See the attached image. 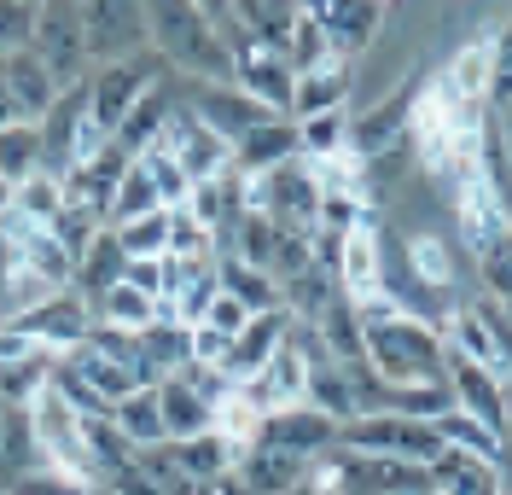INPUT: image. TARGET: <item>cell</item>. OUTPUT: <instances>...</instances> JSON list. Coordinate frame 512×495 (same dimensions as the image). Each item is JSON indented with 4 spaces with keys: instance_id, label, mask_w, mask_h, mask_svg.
Here are the masks:
<instances>
[{
    "instance_id": "obj_24",
    "label": "cell",
    "mask_w": 512,
    "mask_h": 495,
    "mask_svg": "<svg viewBox=\"0 0 512 495\" xmlns=\"http://www.w3.org/2000/svg\"><path fill=\"white\" fill-rule=\"evenodd\" d=\"M338 286H332V274H320L315 263L303 268V274H291V280H280V309H286L291 321H303V327H320V315L338 303Z\"/></svg>"
},
{
    "instance_id": "obj_18",
    "label": "cell",
    "mask_w": 512,
    "mask_h": 495,
    "mask_svg": "<svg viewBox=\"0 0 512 495\" xmlns=\"http://www.w3.org/2000/svg\"><path fill=\"white\" fill-rule=\"evenodd\" d=\"M326 111H350V70H309L291 82V111L286 123H309V117H326Z\"/></svg>"
},
{
    "instance_id": "obj_12",
    "label": "cell",
    "mask_w": 512,
    "mask_h": 495,
    "mask_svg": "<svg viewBox=\"0 0 512 495\" xmlns=\"http://www.w3.org/2000/svg\"><path fill=\"white\" fill-rule=\"evenodd\" d=\"M0 88L12 99V111L24 117V123H41L47 111H53V99H59V82H53V70L35 59L30 47H18V53H6V70H0Z\"/></svg>"
},
{
    "instance_id": "obj_46",
    "label": "cell",
    "mask_w": 512,
    "mask_h": 495,
    "mask_svg": "<svg viewBox=\"0 0 512 495\" xmlns=\"http://www.w3.org/2000/svg\"><path fill=\"white\" fill-rule=\"evenodd\" d=\"M30 30H35V6H12V0H0V59L18 53V47H30Z\"/></svg>"
},
{
    "instance_id": "obj_20",
    "label": "cell",
    "mask_w": 512,
    "mask_h": 495,
    "mask_svg": "<svg viewBox=\"0 0 512 495\" xmlns=\"http://www.w3.org/2000/svg\"><path fill=\"white\" fill-rule=\"evenodd\" d=\"M338 274H344V297L350 303H367V297L384 292V245L373 228H355L350 239H344V263H338Z\"/></svg>"
},
{
    "instance_id": "obj_26",
    "label": "cell",
    "mask_w": 512,
    "mask_h": 495,
    "mask_svg": "<svg viewBox=\"0 0 512 495\" xmlns=\"http://www.w3.org/2000/svg\"><path fill=\"white\" fill-rule=\"evenodd\" d=\"M216 274H222V292L233 297L245 315H274V309H280V286H274V274L245 268V263H233V257H216Z\"/></svg>"
},
{
    "instance_id": "obj_19",
    "label": "cell",
    "mask_w": 512,
    "mask_h": 495,
    "mask_svg": "<svg viewBox=\"0 0 512 495\" xmlns=\"http://www.w3.org/2000/svg\"><path fill=\"white\" fill-rule=\"evenodd\" d=\"M158 414H163V437L169 443H187V437L216 431V414L198 402V391H192L181 373L175 379H158Z\"/></svg>"
},
{
    "instance_id": "obj_9",
    "label": "cell",
    "mask_w": 512,
    "mask_h": 495,
    "mask_svg": "<svg viewBox=\"0 0 512 495\" xmlns=\"http://www.w3.org/2000/svg\"><path fill=\"white\" fill-rule=\"evenodd\" d=\"M448 391H454V408H466L472 420H483L489 431H501L507 437V426H512V396L495 385V373L489 367H478V362H466V356H454L448 350Z\"/></svg>"
},
{
    "instance_id": "obj_6",
    "label": "cell",
    "mask_w": 512,
    "mask_h": 495,
    "mask_svg": "<svg viewBox=\"0 0 512 495\" xmlns=\"http://www.w3.org/2000/svg\"><path fill=\"white\" fill-rule=\"evenodd\" d=\"M309 12L320 18V30L332 41V59L344 70L361 65L379 47L384 24H390V6H379V0H315Z\"/></svg>"
},
{
    "instance_id": "obj_35",
    "label": "cell",
    "mask_w": 512,
    "mask_h": 495,
    "mask_svg": "<svg viewBox=\"0 0 512 495\" xmlns=\"http://www.w3.org/2000/svg\"><path fill=\"white\" fill-rule=\"evenodd\" d=\"M320 338H326V356L338 367H355L361 362V350H367V332H361V321H355V303L350 297H338L326 315H320Z\"/></svg>"
},
{
    "instance_id": "obj_29",
    "label": "cell",
    "mask_w": 512,
    "mask_h": 495,
    "mask_svg": "<svg viewBox=\"0 0 512 495\" xmlns=\"http://www.w3.org/2000/svg\"><path fill=\"white\" fill-rule=\"evenodd\" d=\"M53 367H59L53 350H30V356H18V362H0V402H6V408H30L35 391L53 379Z\"/></svg>"
},
{
    "instance_id": "obj_28",
    "label": "cell",
    "mask_w": 512,
    "mask_h": 495,
    "mask_svg": "<svg viewBox=\"0 0 512 495\" xmlns=\"http://www.w3.org/2000/svg\"><path fill=\"white\" fill-rule=\"evenodd\" d=\"M59 210H64L59 175H47V169H35L30 181H18V187H12V204H6V216H18V222H30V228H53Z\"/></svg>"
},
{
    "instance_id": "obj_34",
    "label": "cell",
    "mask_w": 512,
    "mask_h": 495,
    "mask_svg": "<svg viewBox=\"0 0 512 495\" xmlns=\"http://www.w3.org/2000/svg\"><path fill=\"white\" fill-rule=\"evenodd\" d=\"M117 431H123L134 449H158V443H169L163 437V414H158V385H146V391H134L128 402H117Z\"/></svg>"
},
{
    "instance_id": "obj_1",
    "label": "cell",
    "mask_w": 512,
    "mask_h": 495,
    "mask_svg": "<svg viewBox=\"0 0 512 495\" xmlns=\"http://www.w3.org/2000/svg\"><path fill=\"white\" fill-rule=\"evenodd\" d=\"M146 41H158V53L169 59V76H192V82H216L222 88L233 76V59H227V41L216 35V24L187 6V0H163V6H146Z\"/></svg>"
},
{
    "instance_id": "obj_32",
    "label": "cell",
    "mask_w": 512,
    "mask_h": 495,
    "mask_svg": "<svg viewBox=\"0 0 512 495\" xmlns=\"http://www.w3.org/2000/svg\"><path fill=\"white\" fill-rule=\"evenodd\" d=\"M408 274H414L425 292H454V251H448V239L437 233H414L408 239Z\"/></svg>"
},
{
    "instance_id": "obj_47",
    "label": "cell",
    "mask_w": 512,
    "mask_h": 495,
    "mask_svg": "<svg viewBox=\"0 0 512 495\" xmlns=\"http://www.w3.org/2000/svg\"><path fill=\"white\" fill-rule=\"evenodd\" d=\"M105 484H111L105 495H163V490H158V478H152V472H146L140 461L117 466V472H105Z\"/></svg>"
},
{
    "instance_id": "obj_37",
    "label": "cell",
    "mask_w": 512,
    "mask_h": 495,
    "mask_svg": "<svg viewBox=\"0 0 512 495\" xmlns=\"http://www.w3.org/2000/svg\"><path fill=\"white\" fill-rule=\"evenodd\" d=\"M448 408H454V391H448V379H437V385H402V391L384 396V414H402V420H419V426L443 420Z\"/></svg>"
},
{
    "instance_id": "obj_38",
    "label": "cell",
    "mask_w": 512,
    "mask_h": 495,
    "mask_svg": "<svg viewBox=\"0 0 512 495\" xmlns=\"http://www.w3.org/2000/svg\"><path fill=\"white\" fill-rule=\"evenodd\" d=\"M88 350H94V356H105V362L128 367L140 385H152L146 356H140V332H123V327H105V321H94V332H88Z\"/></svg>"
},
{
    "instance_id": "obj_44",
    "label": "cell",
    "mask_w": 512,
    "mask_h": 495,
    "mask_svg": "<svg viewBox=\"0 0 512 495\" xmlns=\"http://www.w3.org/2000/svg\"><path fill=\"white\" fill-rule=\"evenodd\" d=\"M309 263H315V251H309V233H286V228H280V239H274V257H268L274 286H280V280H291V274H303Z\"/></svg>"
},
{
    "instance_id": "obj_27",
    "label": "cell",
    "mask_w": 512,
    "mask_h": 495,
    "mask_svg": "<svg viewBox=\"0 0 512 495\" xmlns=\"http://www.w3.org/2000/svg\"><path fill=\"white\" fill-rule=\"evenodd\" d=\"M123 263H128V257H123V245H117V233L105 228L94 245L82 251V263H76V292L88 297V303H99V297L123 280Z\"/></svg>"
},
{
    "instance_id": "obj_40",
    "label": "cell",
    "mask_w": 512,
    "mask_h": 495,
    "mask_svg": "<svg viewBox=\"0 0 512 495\" xmlns=\"http://www.w3.org/2000/svg\"><path fill=\"white\" fill-rule=\"evenodd\" d=\"M117 233V245H123V257H163L169 251V210H152V216H140V222H123Z\"/></svg>"
},
{
    "instance_id": "obj_25",
    "label": "cell",
    "mask_w": 512,
    "mask_h": 495,
    "mask_svg": "<svg viewBox=\"0 0 512 495\" xmlns=\"http://www.w3.org/2000/svg\"><path fill=\"white\" fill-rule=\"evenodd\" d=\"M431 431H437V443H443V449L478 455V461H489V466L507 455V437H501V431H489L483 420H472L466 408H448L443 420H431Z\"/></svg>"
},
{
    "instance_id": "obj_10",
    "label": "cell",
    "mask_w": 512,
    "mask_h": 495,
    "mask_svg": "<svg viewBox=\"0 0 512 495\" xmlns=\"http://www.w3.org/2000/svg\"><path fill=\"white\" fill-rule=\"evenodd\" d=\"M82 41L88 59H111V65H123V47L146 53V6H82Z\"/></svg>"
},
{
    "instance_id": "obj_52",
    "label": "cell",
    "mask_w": 512,
    "mask_h": 495,
    "mask_svg": "<svg viewBox=\"0 0 512 495\" xmlns=\"http://www.w3.org/2000/svg\"><path fill=\"white\" fill-rule=\"evenodd\" d=\"M495 495H512V490H495Z\"/></svg>"
},
{
    "instance_id": "obj_15",
    "label": "cell",
    "mask_w": 512,
    "mask_h": 495,
    "mask_svg": "<svg viewBox=\"0 0 512 495\" xmlns=\"http://www.w3.org/2000/svg\"><path fill=\"white\" fill-rule=\"evenodd\" d=\"M454 228H460V239L483 257L495 239H507L512 233V216L501 210V198L489 193V181H478V187H466L460 204H454Z\"/></svg>"
},
{
    "instance_id": "obj_4",
    "label": "cell",
    "mask_w": 512,
    "mask_h": 495,
    "mask_svg": "<svg viewBox=\"0 0 512 495\" xmlns=\"http://www.w3.org/2000/svg\"><path fill=\"white\" fill-rule=\"evenodd\" d=\"M338 449L350 455H390V461H414L431 466L437 461V431L419 426V420H402V414H361L350 426H338Z\"/></svg>"
},
{
    "instance_id": "obj_51",
    "label": "cell",
    "mask_w": 512,
    "mask_h": 495,
    "mask_svg": "<svg viewBox=\"0 0 512 495\" xmlns=\"http://www.w3.org/2000/svg\"><path fill=\"white\" fill-rule=\"evenodd\" d=\"M6 204H12V187H6V181H0V216H6Z\"/></svg>"
},
{
    "instance_id": "obj_13",
    "label": "cell",
    "mask_w": 512,
    "mask_h": 495,
    "mask_svg": "<svg viewBox=\"0 0 512 495\" xmlns=\"http://www.w3.org/2000/svg\"><path fill=\"white\" fill-rule=\"evenodd\" d=\"M297 158H303V140H297V123H286V117L251 129L233 146V169H239V175H274V169L297 164Z\"/></svg>"
},
{
    "instance_id": "obj_23",
    "label": "cell",
    "mask_w": 512,
    "mask_h": 495,
    "mask_svg": "<svg viewBox=\"0 0 512 495\" xmlns=\"http://www.w3.org/2000/svg\"><path fill=\"white\" fill-rule=\"evenodd\" d=\"M425 472H431V495H495V466L460 449H437Z\"/></svg>"
},
{
    "instance_id": "obj_39",
    "label": "cell",
    "mask_w": 512,
    "mask_h": 495,
    "mask_svg": "<svg viewBox=\"0 0 512 495\" xmlns=\"http://www.w3.org/2000/svg\"><path fill=\"white\" fill-rule=\"evenodd\" d=\"M82 443H88V455L99 461V472H117V466H128L140 449L128 443L123 431H117V420L111 414H99V420H82Z\"/></svg>"
},
{
    "instance_id": "obj_49",
    "label": "cell",
    "mask_w": 512,
    "mask_h": 495,
    "mask_svg": "<svg viewBox=\"0 0 512 495\" xmlns=\"http://www.w3.org/2000/svg\"><path fill=\"white\" fill-rule=\"evenodd\" d=\"M245 321H251V315H245V309H239V303H233L227 292H216V303H210V315H204L198 327L222 332V338H239V327H245Z\"/></svg>"
},
{
    "instance_id": "obj_45",
    "label": "cell",
    "mask_w": 512,
    "mask_h": 495,
    "mask_svg": "<svg viewBox=\"0 0 512 495\" xmlns=\"http://www.w3.org/2000/svg\"><path fill=\"white\" fill-rule=\"evenodd\" d=\"M6 495H105L99 484H70L59 472H24L18 484H6Z\"/></svg>"
},
{
    "instance_id": "obj_41",
    "label": "cell",
    "mask_w": 512,
    "mask_h": 495,
    "mask_svg": "<svg viewBox=\"0 0 512 495\" xmlns=\"http://www.w3.org/2000/svg\"><path fill=\"white\" fill-rule=\"evenodd\" d=\"M210 251H216V239H210V228L192 216L187 204L169 210V251L163 257H210Z\"/></svg>"
},
{
    "instance_id": "obj_33",
    "label": "cell",
    "mask_w": 512,
    "mask_h": 495,
    "mask_svg": "<svg viewBox=\"0 0 512 495\" xmlns=\"http://www.w3.org/2000/svg\"><path fill=\"white\" fill-rule=\"evenodd\" d=\"M303 402L315 408V414H326L332 426H350L355 420V391H350V373L332 362V367H315L309 373V391H303Z\"/></svg>"
},
{
    "instance_id": "obj_2",
    "label": "cell",
    "mask_w": 512,
    "mask_h": 495,
    "mask_svg": "<svg viewBox=\"0 0 512 495\" xmlns=\"http://www.w3.org/2000/svg\"><path fill=\"white\" fill-rule=\"evenodd\" d=\"M361 362L373 367V379L390 385V391H402V385H437L448 379V344L437 327H425L414 315H396V321H384V327H367V350H361Z\"/></svg>"
},
{
    "instance_id": "obj_7",
    "label": "cell",
    "mask_w": 512,
    "mask_h": 495,
    "mask_svg": "<svg viewBox=\"0 0 512 495\" xmlns=\"http://www.w3.org/2000/svg\"><path fill=\"white\" fill-rule=\"evenodd\" d=\"M187 111L204 123L210 134H222L227 146H239L251 129H262V123H274V111H262L251 94H239V88H216V82H192V99Z\"/></svg>"
},
{
    "instance_id": "obj_36",
    "label": "cell",
    "mask_w": 512,
    "mask_h": 495,
    "mask_svg": "<svg viewBox=\"0 0 512 495\" xmlns=\"http://www.w3.org/2000/svg\"><path fill=\"white\" fill-rule=\"evenodd\" d=\"M35 169H41V129H35V123L0 129V181L18 187V181H30Z\"/></svg>"
},
{
    "instance_id": "obj_42",
    "label": "cell",
    "mask_w": 512,
    "mask_h": 495,
    "mask_svg": "<svg viewBox=\"0 0 512 495\" xmlns=\"http://www.w3.org/2000/svg\"><path fill=\"white\" fill-rule=\"evenodd\" d=\"M140 164H146V175H152V187H158L163 210H181V204H187V198H192V181H187V175H181V164H175L169 152H146Z\"/></svg>"
},
{
    "instance_id": "obj_31",
    "label": "cell",
    "mask_w": 512,
    "mask_h": 495,
    "mask_svg": "<svg viewBox=\"0 0 512 495\" xmlns=\"http://www.w3.org/2000/svg\"><path fill=\"white\" fill-rule=\"evenodd\" d=\"M332 41L320 30V18L309 6H297V24H291V41H286V70L291 76H309V70H332Z\"/></svg>"
},
{
    "instance_id": "obj_22",
    "label": "cell",
    "mask_w": 512,
    "mask_h": 495,
    "mask_svg": "<svg viewBox=\"0 0 512 495\" xmlns=\"http://www.w3.org/2000/svg\"><path fill=\"white\" fill-rule=\"evenodd\" d=\"M140 356H146L152 385H158V379H175V373H187L192 367V327H181L175 315L152 321V327L140 332Z\"/></svg>"
},
{
    "instance_id": "obj_21",
    "label": "cell",
    "mask_w": 512,
    "mask_h": 495,
    "mask_svg": "<svg viewBox=\"0 0 512 495\" xmlns=\"http://www.w3.org/2000/svg\"><path fill=\"white\" fill-rule=\"evenodd\" d=\"M239 478L251 484V495H297L303 478H309V461L286 455V449H245Z\"/></svg>"
},
{
    "instance_id": "obj_17",
    "label": "cell",
    "mask_w": 512,
    "mask_h": 495,
    "mask_svg": "<svg viewBox=\"0 0 512 495\" xmlns=\"http://www.w3.org/2000/svg\"><path fill=\"white\" fill-rule=\"evenodd\" d=\"M169 461L181 466L187 478L216 484V478H227V472H239L245 443H233V437H222V431H204V437H187V443H169Z\"/></svg>"
},
{
    "instance_id": "obj_43",
    "label": "cell",
    "mask_w": 512,
    "mask_h": 495,
    "mask_svg": "<svg viewBox=\"0 0 512 495\" xmlns=\"http://www.w3.org/2000/svg\"><path fill=\"white\" fill-rule=\"evenodd\" d=\"M478 268H483V286L501 297V309L512 315V233H507V239H495V245L483 251Z\"/></svg>"
},
{
    "instance_id": "obj_30",
    "label": "cell",
    "mask_w": 512,
    "mask_h": 495,
    "mask_svg": "<svg viewBox=\"0 0 512 495\" xmlns=\"http://www.w3.org/2000/svg\"><path fill=\"white\" fill-rule=\"evenodd\" d=\"M152 210H163L158 187H152V175H146V164L134 158L128 164V175L117 181V193H111V204H105V228H123V222H140V216H152Z\"/></svg>"
},
{
    "instance_id": "obj_3",
    "label": "cell",
    "mask_w": 512,
    "mask_h": 495,
    "mask_svg": "<svg viewBox=\"0 0 512 495\" xmlns=\"http://www.w3.org/2000/svg\"><path fill=\"white\" fill-rule=\"evenodd\" d=\"M0 327L18 332V338L35 344V350L70 356V350H82V344H88V332H94V303H88L82 292H53L47 303H35V309L6 315Z\"/></svg>"
},
{
    "instance_id": "obj_48",
    "label": "cell",
    "mask_w": 512,
    "mask_h": 495,
    "mask_svg": "<svg viewBox=\"0 0 512 495\" xmlns=\"http://www.w3.org/2000/svg\"><path fill=\"white\" fill-rule=\"evenodd\" d=\"M123 286H134V292H146V297H163V257H128Z\"/></svg>"
},
{
    "instance_id": "obj_14",
    "label": "cell",
    "mask_w": 512,
    "mask_h": 495,
    "mask_svg": "<svg viewBox=\"0 0 512 495\" xmlns=\"http://www.w3.org/2000/svg\"><path fill=\"white\" fill-rule=\"evenodd\" d=\"M303 391H309V367L297 362L286 344L274 350V362L262 367L251 385H239V396L251 402L256 414H280V408H297V402H303Z\"/></svg>"
},
{
    "instance_id": "obj_5",
    "label": "cell",
    "mask_w": 512,
    "mask_h": 495,
    "mask_svg": "<svg viewBox=\"0 0 512 495\" xmlns=\"http://www.w3.org/2000/svg\"><path fill=\"white\" fill-rule=\"evenodd\" d=\"M158 82H163V65H158V53H152V47H146V53H134V59H123V65H105L99 76H88V117L117 140L123 117L140 105V94H146V88H158Z\"/></svg>"
},
{
    "instance_id": "obj_8",
    "label": "cell",
    "mask_w": 512,
    "mask_h": 495,
    "mask_svg": "<svg viewBox=\"0 0 512 495\" xmlns=\"http://www.w3.org/2000/svg\"><path fill=\"white\" fill-rule=\"evenodd\" d=\"M251 449H286V455L315 461L326 449H338V426H332L326 414H315L309 402H297V408H280V414H262Z\"/></svg>"
},
{
    "instance_id": "obj_11",
    "label": "cell",
    "mask_w": 512,
    "mask_h": 495,
    "mask_svg": "<svg viewBox=\"0 0 512 495\" xmlns=\"http://www.w3.org/2000/svg\"><path fill=\"white\" fill-rule=\"evenodd\" d=\"M286 327H291V315L286 309H274V315H251L245 327H239V338L227 344V362L222 373L233 379V385H251L262 367L274 362V350L286 344Z\"/></svg>"
},
{
    "instance_id": "obj_16",
    "label": "cell",
    "mask_w": 512,
    "mask_h": 495,
    "mask_svg": "<svg viewBox=\"0 0 512 495\" xmlns=\"http://www.w3.org/2000/svg\"><path fill=\"white\" fill-rule=\"evenodd\" d=\"M59 373H70L76 385H88V391H94L99 402L111 408V414H117V402H128L134 391H146V385H140L128 367H117V362H105V356H94L88 344H82V350H70V356H59Z\"/></svg>"
},
{
    "instance_id": "obj_50",
    "label": "cell",
    "mask_w": 512,
    "mask_h": 495,
    "mask_svg": "<svg viewBox=\"0 0 512 495\" xmlns=\"http://www.w3.org/2000/svg\"><path fill=\"white\" fill-rule=\"evenodd\" d=\"M495 140H501V152L512 158V105L507 111H495Z\"/></svg>"
}]
</instances>
